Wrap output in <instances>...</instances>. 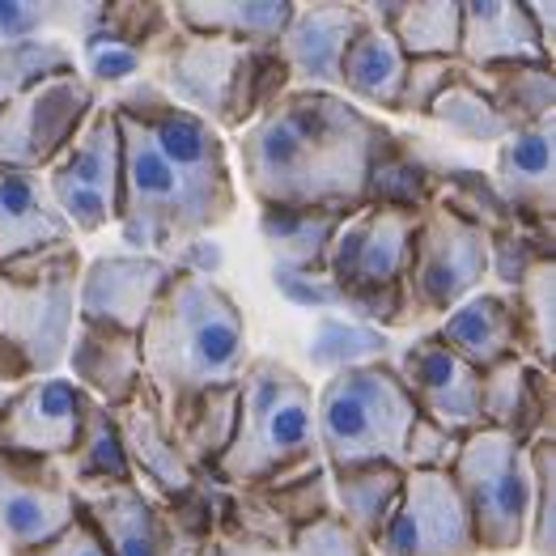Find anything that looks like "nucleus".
Wrapping results in <instances>:
<instances>
[{
    "instance_id": "bb28decb",
    "label": "nucleus",
    "mask_w": 556,
    "mask_h": 556,
    "mask_svg": "<svg viewBox=\"0 0 556 556\" xmlns=\"http://www.w3.org/2000/svg\"><path fill=\"white\" fill-rule=\"evenodd\" d=\"M404 68H408L404 47L395 43V35L378 17H370L362 4V26L340 60V90H349V102L357 98V102H370L378 111H395Z\"/></svg>"
},
{
    "instance_id": "b1692460",
    "label": "nucleus",
    "mask_w": 556,
    "mask_h": 556,
    "mask_svg": "<svg viewBox=\"0 0 556 556\" xmlns=\"http://www.w3.org/2000/svg\"><path fill=\"white\" fill-rule=\"evenodd\" d=\"M459 64L497 68V64H553L535 39L527 9L514 0H459Z\"/></svg>"
},
{
    "instance_id": "5701e85b",
    "label": "nucleus",
    "mask_w": 556,
    "mask_h": 556,
    "mask_svg": "<svg viewBox=\"0 0 556 556\" xmlns=\"http://www.w3.org/2000/svg\"><path fill=\"white\" fill-rule=\"evenodd\" d=\"M111 413H115V425H119V438H124V451H128L137 484L149 480L166 502L184 497L200 476H195V467L187 464V455L179 451V442H175L170 425L157 413V400L149 395V387L140 382L137 395L124 408H111Z\"/></svg>"
},
{
    "instance_id": "7ed1b4c3",
    "label": "nucleus",
    "mask_w": 556,
    "mask_h": 556,
    "mask_svg": "<svg viewBox=\"0 0 556 556\" xmlns=\"http://www.w3.org/2000/svg\"><path fill=\"white\" fill-rule=\"evenodd\" d=\"M140 382L157 400L166 425L222 387H238L247 370V319L230 293L208 277L175 264L157 306L137 331Z\"/></svg>"
},
{
    "instance_id": "58836bf2",
    "label": "nucleus",
    "mask_w": 556,
    "mask_h": 556,
    "mask_svg": "<svg viewBox=\"0 0 556 556\" xmlns=\"http://www.w3.org/2000/svg\"><path fill=\"white\" fill-rule=\"evenodd\" d=\"M293 90L289 68L280 60L277 47H247L242 68H238V86H233L230 102V124L226 128H251L260 115H268L285 93Z\"/></svg>"
},
{
    "instance_id": "ddd939ff",
    "label": "nucleus",
    "mask_w": 556,
    "mask_h": 556,
    "mask_svg": "<svg viewBox=\"0 0 556 556\" xmlns=\"http://www.w3.org/2000/svg\"><path fill=\"white\" fill-rule=\"evenodd\" d=\"M77 518V493L55 459L0 451V544L13 556L55 540Z\"/></svg>"
},
{
    "instance_id": "f704fd0d",
    "label": "nucleus",
    "mask_w": 556,
    "mask_h": 556,
    "mask_svg": "<svg viewBox=\"0 0 556 556\" xmlns=\"http://www.w3.org/2000/svg\"><path fill=\"white\" fill-rule=\"evenodd\" d=\"M514 319L522 336V357L540 370H553L556 362V260H540L527 268V277L510 289Z\"/></svg>"
},
{
    "instance_id": "37998d69",
    "label": "nucleus",
    "mask_w": 556,
    "mask_h": 556,
    "mask_svg": "<svg viewBox=\"0 0 556 556\" xmlns=\"http://www.w3.org/2000/svg\"><path fill=\"white\" fill-rule=\"evenodd\" d=\"M527 544L535 556H556V438L531 442V518Z\"/></svg>"
},
{
    "instance_id": "a18cd8bd",
    "label": "nucleus",
    "mask_w": 556,
    "mask_h": 556,
    "mask_svg": "<svg viewBox=\"0 0 556 556\" xmlns=\"http://www.w3.org/2000/svg\"><path fill=\"white\" fill-rule=\"evenodd\" d=\"M467 433L455 429H442L433 420H425L417 413L413 420V433H408V446H404V471H451L459 446H464Z\"/></svg>"
},
{
    "instance_id": "3c124183",
    "label": "nucleus",
    "mask_w": 556,
    "mask_h": 556,
    "mask_svg": "<svg viewBox=\"0 0 556 556\" xmlns=\"http://www.w3.org/2000/svg\"><path fill=\"white\" fill-rule=\"evenodd\" d=\"M204 556H208V553H204Z\"/></svg>"
},
{
    "instance_id": "8fccbe9b",
    "label": "nucleus",
    "mask_w": 556,
    "mask_h": 556,
    "mask_svg": "<svg viewBox=\"0 0 556 556\" xmlns=\"http://www.w3.org/2000/svg\"><path fill=\"white\" fill-rule=\"evenodd\" d=\"M0 382H30V370H26V362L0 340Z\"/></svg>"
},
{
    "instance_id": "a19ab883",
    "label": "nucleus",
    "mask_w": 556,
    "mask_h": 556,
    "mask_svg": "<svg viewBox=\"0 0 556 556\" xmlns=\"http://www.w3.org/2000/svg\"><path fill=\"white\" fill-rule=\"evenodd\" d=\"M102 4H39V0H0V43L43 39L51 26H77L81 35L98 22Z\"/></svg>"
},
{
    "instance_id": "4c0bfd02",
    "label": "nucleus",
    "mask_w": 556,
    "mask_h": 556,
    "mask_svg": "<svg viewBox=\"0 0 556 556\" xmlns=\"http://www.w3.org/2000/svg\"><path fill=\"white\" fill-rule=\"evenodd\" d=\"M433 124H442L446 132L476 144H502L510 137V124L497 115V106L489 102V93L471 81V73H464L459 81H451L446 90L433 98V106L425 111Z\"/></svg>"
},
{
    "instance_id": "2f4dec72",
    "label": "nucleus",
    "mask_w": 556,
    "mask_h": 556,
    "mask_svg": "<svg viewBox=\"0 0 556 556\" xmlns=\"http://www.w3.org/2000/svg\"><path fill=\"white\" fill-rule=\"evenodd\" d=\"M471 73V68H467ZM471 81L489 93L497 115L514 128L556 119V77L553 64H497V68H476Z\"/></svg>"
},
{
    "instance_id": "c85d7f7f",
    "label": "nucleus",
    "mask_w": 556,
    "mask_h": 556,
    "mask_svg": "<svg viewBox=\"0 0 556 556\" xmlns=\"http://www.w3.org/2000/svg\"><path fill=\"white\" fill-rule=\"evenodd\" d=\"M404 489V467L366 464V467H340L327 471V497H331V514L362 535L366 544L378 540V531L387 527V518L400 502Z\"/></svg>"
},
{
    "instance_id": "79ce46f5",
    "label": "nucleus",
    "mask_w": 556,
    "mask_h": 556,
    "mask_svg": "<svg viewBox=\"0 0 556 556\" xmlns=\"http://www.w3.org/2000/svg\"><path fill=\"white\" fill-rule=\"evenodd\" d=\"M68 68H77V60L64 43H51V39L0 43V106L26 86L55 77V73H68Z\"/></svg>"
},
{
    "instance_id": "a211bd4d",
    "label": "nucleus",
    "mask_w": 556,
    "mask_h": 556,
    "mask_svg": "<svg viewBox=\"0 0 556 556\" xmlns=\"http://www.w3.org/2000/svg\"><path fill=\"white\" fill-rule=\"evenodd\" d=\"M362 26V4H293L277 51L293 90L340 93V60Z\"/></svg>"
},
{
    "instance_id": "9d476101",
    "label": "nucleus",
    "mask_w": 556,
    "mask_h": 556,
    "mask_svg": "<svg viewBox=\"0 0 556 556\" xmlns=\"http://www.w3.org/2000/svg\"><path fill=\"white\" fill-rule=\"evenodd\" d=\"M43 179L73 233H98L119 222L124 149H119V119L111 102L93 106L86 128L60 149V157L47 166Z\"/></svg>"
},
{
    "instance_id": "20e7f679",
    "label": "nucleus",
    "mask_w": 556,
    "mask_h": 556,
    "mask_svg": "<svg viewBox=\"0 0 556 556\" xmlns=\"http://www.w3.org/2000/svg\"><path fill=\"white\" fill-rule=\"evenodd\" d=\"M324 467L315 438V391L298 370L273 357L247 362L238 378L233 438L213 467L226 489H268Z\"/></svg>"
},
{
    "instance_id": "f257e3e1",
    "label": "nucleus",
    "mask_w": 556,
    "mask_h": 556,
    "mask_svg": "<svg viewBox=\"0 0 556 556\" xmlns=\"http://www.w3.org/2000/svg\"><path fill=\"white\" fill-rule=\"evenodd\" d=\"M119 119L124 187L119 230L137 255L187 251L226 226L238 208L226 140L213 124L175 106L157 86H137L111 102Z\"/></svg>"
},
{
    "instance_id": "f03ea898",
    "label": "nucleus",
    "mask_w": 556,
    "mask_h": 556,
    "mask_svg": "<svg viewBox=\"0 0 556 556\" xmlns=\"http://www.w3.org/2000/svg\"><path fill=\"white\" fill-rule=\"evenodd\" d=\"M395 132L344 93L289 90L238 144L247 191L260 208H336L366 204L374 162Z\"/></svg>"
},
{
    "instance_id": "393cba45",
    "label": "nucleus",
    "mask_w": 556,
    "mask_h": 556,
    "mask_svg": "<svg viewBox=\"0 0 556 556\" xmlns=\"http://www.w3.org/2000/svg\"><path fill=\"white\" fill-rule=\"evenodd\" d=\"M60 242H77L60 217L43 170H4L0 166V268Z\"/></svg>"
},
{
    "instance_id": "1a4fd4ad",
    "label": "nucleus",
    "mask_w": 556,
    "mask_h": 556,
    "mask_svg": "<svg viewBox=\"0 0 556 556\" xmlns=\"http://www.w3.org/2000/svg\"><path fill=\"white\" fill-rule=\"evenodd\" d=\"M489 238L493 233L484 226H476L471 217L438 200L420 213L408 273H404V324L429 319V315H451L484 285Z\"/></svg>"
},
{
    "instance_id": "de8ad7c7",
    "label": "nucleus",
    "mask_w": 556,
    "mask_h": 556,
    "mask_svg": "<svg viewBox=\"0 0 556 556\" xmlns=\"http://www.w3.org/2000/svg\"><path fill=\"white\" fill-rule=\"evenodd\" d=\"M22 556H111L106 548H102V540L93 535V527L77 514L55 540H47V544H39V548H30V553Z\"/></svg>"
},
{
    "instance_id": "cd10ccee",
    "label": "nucleus",
    "mask_w": 556,
    "mask_h": 556,
    "mask_svg": "<svg viewBox=\"0 0 556 556\" xmlns=\"http://www.w3.org/2000/svg\"><path fill=\"white\" fill-rule=\"evenodd\" d=\"M289 13H293V0H179L170 4V17L179 30L255 47H277L280 30L289 26Z\"/></svg>"
},
{
    "instance_id": "4468645a",
    "label": "nucleus",
    "mask_w": 556,
    "mask_h": 556,
    "mask_svg": "<svg viewBox=\"0 0 556 556\" xmlns=\"http://www.w3.org/2000/svg\"><path fill=\"white\" fill-rule=\"evenodd\" d=\"M247 47L251 43L175 30V39L157 51V81L153 86L166 93L175 106L200 115L204 124L226 128Z\"/></svg>"
},
{
    "instance_id": "a878e982",
    "label": "nucleus",
    "mask_w": 556,
    "mask_h": 556,
    "mask_svg": "<svg viewBox=\"0 0 556 556\" xmlns=\"http://www.w3.org/2000/svg\"><path fill=\"white\" fill-rule=\"evenodd\" d=\"M433 336L480 374L493 370L506 357H522L510 293H471L451 315H442V327Z\"/></svg>"
},
{
    "instance_id": "aec40b11",
    "label": "nucleus",
    "mask_w": 556,
    "mask_h": 556,
    "mask_svg": "<svg viewBox=\"0 0 556 556\" xmlns=\"http://www.w3.org/2000/svg\"><path fill=\"white\" fill-rule=\"evenodd\" d=\"M480 417L489 429H502L522 446L553 438L556 391L553 370H540L527 357H506L480 374Z\"/></svg>"
},
{
    "instance_id": "c756f323",
    "label": "nucleus",
    "mask_w": 556,
    "mask_h": 556,
    "mask_svg": "<svg viewBox=\"0 0 556 556\" xmlns=\"http://www.w3.org/2000/svg\"><path fill=\"white\" fill-rule=\"evenodd\" d=\"M349 213L336 208H264L260 233L280 273H324L327 247Z\"/></svg>"
},
{
    "instance_id": "7c9ffc66",
    "label": "nucleus",
    "mask_w": 556,
    "mask_h": 556,
    "mask_svg": "<svg viewBox=\"0 0 556 556\" xmlns=\"http://www.w3.org/2000/svg\"><path fill=\"white\" fill-rule=\"evenodd\" d=\"M378 17L408 60L417 55H442L459 60V0H391V4H366Z\"/></svg>"
},
{
    "instance_id": "423d86ee",
    "label": "nucleus",
    "mask_w": 556,
    "mask_h": 556,
    "mask_svg": "<svg viewBox=\"0 0 556 556\" xmlns=\"http://www.w3.org/2000/svg\"><path fill=\"white\" fill-rule=\"evenodd\" d=\"M81 268L77 242L47 247L0 268V340L26 362L30 378L55 374L68 357Z\"/></svg>"
},
{
    "instance_id": "39448f33",
    "label": "nucleus",
    "mask_w": 556,
    "mask_h": 556,
    "mask_svg": "<svg viewBox=\"0 0 556 556\" xmlns=\"http://www.w3.org/2000/svg\"><path fill=\"white\" fill-rule=\"evenodd\" d=\"M417 404L387 362L344 366L315 400V438L327 471L387 464L404 467Z\"/></svg>"
},
{
    "instance_id": "6e6552de",
    "label": "nucleus",
    "mask_w": 556,
    "mask_h": 556,
    "mask_svg": "<svg viewBox=\"0 0 556 556\" xmlns=\"http://www.w3.org/2000/svg\"><path fill=\"white\" fill-rule=\"evenodd\" d=\"M480 553H514L527 544L531 518V446L502 429H471L451 464Z\"/></svg>"
},
{
    "instance_id": "6ab92c4d",
    "label": "nucleus",
    "mask_w": 556,
    "mask_h": 556,
    "mask_svg": "<svg viewBox=\"0 0 556 556\" xmlns=\"http://www.w3.org/2000/svg\"><path fill=\"white\" fill-rule=\"evenodd\" d=\"M73 493L111 556H175L166 518L140 484H73Z\"/></svg>"
},
{
    "instance_id": "72a5a7b5",
    "label": "nucleus",
    "mask_w": 556,
    "mask_h": 556,
    "mask_svg": "<svg viewBox=\"0 0 556 556\" xmlns=\"http://www.w3.org/2000/svg\"><path fill=\"white\" fill-rule=\"evenodd\" d=\"M208 556H374L370 544L362 535H353L336 514H327L311 527H298L289 540H255V535H238L222 531Z\"/></svg>"
},
{
    "instance_id": "2eb2a0df",
    "label": "nucleus",
    "mask_w": 556,
    "mask_h": 556,
    "mask_svg": "<svg viewBox=\"0 0 556 556\" xmlns=\"http://www.w3.org/2000/svg\"><path fill=\"white\" fill-rule=\"evenodd\" d=\"M90 404V395L60 374L22 382L9 400H0V451L60 464L77 446Z\"/></svg>"
},
{
    "instance_id": "c03bdc74",
    "label": "nucleus",
    "mask_w": 556,
    "mask_h": 556,
    "mask_svg": "<svg viewBox=\"0 0 556 556\" xmlns=\"http://www.w3.org/2000/svg\"><path fill=\"white\" fill-rule=\"evenodd\" d=\"M464 73L467 68L459 60H442V55H417V60H408L395 111H404V115H425V111L433 106V98L446 90L451 81H459Z\"/></svg>"
},
{
    "instance_id": "dca6fc26",
    "label": "nucleus",
    "mask_w": 556,
    "mask_h": 556,
    "mask_svg": "<svg viewBox=\"0 0 556 556\" xmlns=\"http://www.w3.org/2000/svg\"><path fill=\"white\" fill-rule=\"evenodd\" d=\"M170 277L175 264L166 255H137V251L98 255L81 268L77 280V319L137 336Z\"/></svg>"
},
{
    "instance_id": "4be33fe9",
    "label": "nucleus",
    "mask_w": 556,
    "mask_h": 556,
    "mask_svg": "<svg viewBox=\"0 0 556 556\" xmlns=\"http://www.w3.org/2000/svg\"><path fill=\"white\" fill-rule=\"evenodd\" d=\"M64 366L73 370V382L102 408H124L140 391V349L132 331L77 319Z\"/></svg>"
},
{
    "instance_id": "0eeeda50",
    "label": "nucleus",
    "mask_w": 556,
    "mask_h": 556,
    "mask_svg": "<svg viewBox=\"0 0 556 556\" xmlns=\"http://www.w3.org/2000/svg\"><path fill=\"white\" fill-rule=\"evenodd\" d=\"M420 213L362 204L327 247L324 273L344 293V311L374 324H404V273Z\"/></svg>"
},
{
    "instance_id": "412c9836",
    "label": "nucleus",
    "mask_w": 556,
    "mask_h": 556,
    "mask_svg": "<svg viewBox=\"0 0 556 556\" xmlns=\"http://www.w3.org/2000/svg\"><path fill=\"white\" fill-rule=\"evenodd\" d=\"M497 195L522 222H553L556 213V119L514 128L497 144Z\"/></svg>"
},
{
    "instance_id": "09e8293b",
    "label": "nucleus",
    "mask_w": 556,
    "mask_h": 556,
    "mask_svg": "<svg viewBox=\"0 0 556 556\" xmlns=\"http://www.w3.org/2000/svg\"><path fill=\"white\" fill-rule=\"evenodd\" d=\"M522 9H527V22H531L535 39H540V47H544V55L553 60V51H556V4L553 0H527Z\"/></svg>"
},
{
    "instance_id": "9b49d317",
    "label": "nucleus",
    "mask_w": 556,
    "mask_h": 556,
    "mask_svg": "<svg viewBox=\"0 0 556 556\" xmlns=\"http://www.w3.org/2000/svg\"><path fill=\"white\" fill-rule=\"evenodd\" d=\"M98 106V90L86 73L68 68L43 77L0 106V166L47 170L60 149L86 128Z\"/></svg>"
},
{
    "instance_id": "f3484780",
    "label": "nucleus",
    "mask_w": 556,
    "mask_h": 556,
    "mask_svg": "<svg viewBox=\"0 0 556 556\" xmlns=\"http://www.w3.org/2000/svg\"><path fill=\"white\" fill-rule=\"evenodd\" d=\"M400 382L413 395L417 413L442 429L471 433L484 429L480 417V370H471L464 357H455L433 331L408 344L400 362Z\"/></svg>"
},
{
    "instance_id": "49530a36",
    "label": "nucleus",
    "mask_w": 556,
    "mask_h": 556,
    "mask_svg": "<svg viewBox=\"0 0 556 556\" xmlns=\"http://www.w3.org/2000/svg\"><path fill=\"white\" fill-rule=\"evenodd\" d=\"M140 60L137 51H128V47L119 43V39H111L106 30H98L90 26L86 30V77H98V81H128V77H137L140 73Z\"/></svg>"
},
{
    "instance_id": "ea45409f",
    "label": "nucleus",
    "mask_w": 556,
    "mask_h": 556,
    "mask_svg": "<svg viewBox=\"0 0 556 556\" xmlns=\"http://www.w3.org/2000/svg\"><path fill=\"white\" fill-rule=\"evenodd\" d=\"M98 30H106L111 39L144 55H157L162 47L175 39V17H170V4H102L98 9Z\"/></svg>"
},
{
    "instance_id": "473e14b6",
    "label": "nucleus",
    "mask_w": 556,
    "mask_h": 556,
    "mask_svg": "<svg viewBox=\"0 0 556 556\" xmlns=\"http://www.w3.org/2000/svg\"><path fill=\"white\" fill-rule=\"evenodd\" d=\"M60 471L68 476V484H137L111 408L90 404L81 433H77V446L60 459Z\"/></svg>"
},
{
    "instance_id": "c9c22d12",
    "label": "nucleus",
    "mask_w": 556,
    "mask_h": 556,
    "mask_svg": "<svg viewBox=\"0 0 556 556\" xmlns=\"http://www.w3.org/2000/svg\"><path fill=\"white\" fill-rule=\"evenodd\" d=\"M233 417H238V387H222V391L200 395L184 417L170 425V433L187 455V464L195 467V476H213V467L222 464L233 438Z\"/></svg>"
},
{
    "instance_id": "f8f14e48",
    "label": "nucleus",
    "mask_w": 556,
    "mask_h": 556,
    "mask_svg": "<svg viewBox=\"0 0 556 556\" xmlns=\"http://www.w3.org/2000/svg\"><path fill=\"white\" fill-rule=\"evenodd\" d=\"M374 556H476V531L451 471H404L400 502L370 544Z\"/></svg>"
},
{
    "instance_id": "e433bc0d",
    "label": "nucleus",
    "mask_w": 556,
    "mask_h": 556,
    "mask_svg": "<svg viewBox=\"0 0 556 556\" xmlns=\"http://www.w3.org/2000/svg\"><path fill=\"white\" fill-rule=\"evenodd\" d=\"M438 195V170H429L417 153L395 140L370 170L366 187V204H387V208H404V213H425Z\"/></svg>"
}]
</instances>
